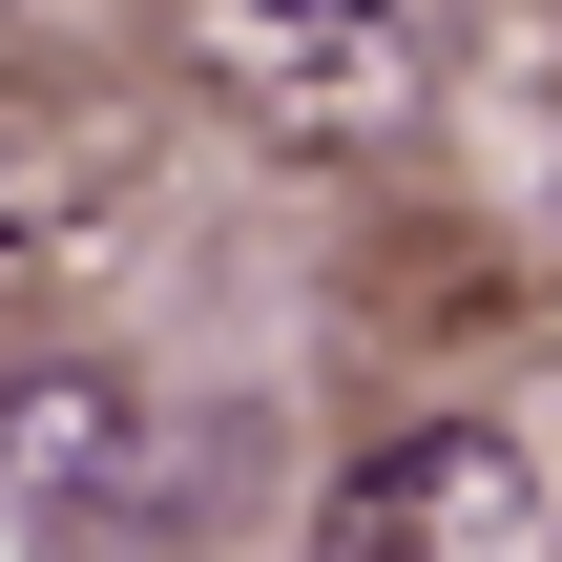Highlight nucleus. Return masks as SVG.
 <instances>
[{
  "mask_svg": "<svg viewBox=\"0 0 562 562\" xmlns=\"http://www.w3.org/2000/svg\"><path fill=\"white\" fill-rule=\"evenodd\" d=\"M83 250H104V167L83 146H0V292H42Z\"/></svg>",
  "mask_w": 562,
  "mask_h": 562,
  "instance_id": "nucleus-4",
  "label": "nucleus"
},
{
  "mask_svg": "<svg viewBox=\"0 0 562 562\" xmlns=\"http://www.w3.org/2000/svg\"><path fill=\"white\" fill-rule=\"evenodd\" d=\"M167 21L250 125H313V146L417 125V83H438V0H167Z\"/></svg>",
  "mask_w": 562,
  "mask_h": 562,
  "instance_id": "nucleus-2",
  "label": "nucleus"
},
{
  "mask_svg": "<svg viewBox=\"0 0 562 562\" xmlns=\"http://www.w3.org/2000/svg\"><path fill=\"white\" fill-rule=\"evenodd\" d=\"M562 480L542 438L501 417V396H459V417H396L355 480H334V562H542Z\"/></svg>",
  "mask_w": 562,
  "mask_h": 562,
  "instance_id": "nucleus-3",
  "label": "nucleus"
},
{
  "mask_svg": "<svg viewBox=\"0 0 562 562\" xmlns=\"http://www.w3.org/2000/svg\"><path fill=\"white\" fill-rule=\"evenodd\" d=\"M188 501H209V459L167 438L146 375H104V355H21L0 375V521H42V542H167Z\"/></svg>",
  "mask_w": 562,
  "mask_h": 562,
  "instance_id": "nucleus-1",
  "label": "nucleus"
}]
</instances>
